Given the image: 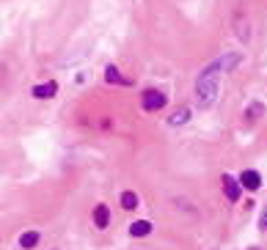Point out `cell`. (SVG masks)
Instances as JSON below:
<instances>
[{"instance_id": "obj_6", "label": "cell", "mask_w": 267, "mask_h": 250, "mask_svg": "<svg viewBox=\"0 0 267 250\" xmlns=\"http://www.w3.org/2000/svg\"><path fill=\"white\" fill-rule=\"evenodd\" d=\"M55 91H58V85L50 80V83L36 85V88H33V96H36V99H50V96H55Z\"/></svg>"}, {"instance_id": "obj_4", "label": "cell", "mask_w": 267, "mask_h": 250, "mask_svg": "<svg viewBox=\"0 0 267 250\" xmlns=\"http://www.w3.org/2000/svg\"><path fill=\"white\" fill-rule=\"evenodd\" d=\"M223 190H226V198H229V201H237L240 198V182L232 176H223Z\"/></svg>"}, {"instance_id": "obj_9", "label": "cell", "mask_w": 267, "mask_h": 250, "mask_svg": "<svg viewBox=\"0 0 267 250\" xmlns=\"http://www.w3.org/2000/svg\"><path fill=\"white\" fill-rule=\"evenodd\" d=\"M107 217H110V214H107V206H96L94 209V220H96L99 228H107Z\"/></svg>"}, {"instance_id": "obj_2", "label": "cell", "mask_w": 267, "mask_h": 250, "mask_svg": "<svg viewBox=\"0 0 267 250\" xmlns=\"http://www.w3.org/2000/svg\"><path fill=\"white\" fill-rule=\"evenodd\" d=\"M240 61H243V58H240V53H226V55H220L218 61H212V63L220 69V74H229V71L237 69Z\"/></svg>"}, {"instance_id": "obj_7", "label": "cell", "mask_w": 267, "mask_h": 250, "mask_svg": "<svg viewBox=\"0 0 267 250\" xmlns=\"http://www.w3.org/2000/svg\"><path fill=\"white\" fill-rule=\"evenodd\" d=\"M149 231H152V223H146V220H138V223H132V226H130L132 237H146Z\"/></svg>"}, {"instance_id": "obj_10", "label": "cell", "mask_w": 267, "mask_h": 250, "mask_svg": "<svg viewBox=\"0 0 267 250\" xmlns=\"http://www.w3.org/2000/svg\"><path fill=\"white\" fill-rule=\"evenodd\" d=\"M36 242H39V234H36V231H28V234H22V237H19V245H22L25 250L33 248Z\"/></svg>"}, {"instance_id": "obj_5", "label": "cell", "mask_w": 267, "mask_h": 250, "mask_svg": "<svg viewBox=\"0 0 267 250\" xmlns=\"http://www.w3.org/2000/svg\"><path fill=\"white\" fill-rule=\"evenodd\" d=\"M240 185L248 187V190H259V187H262V179H259V173H256V171H245L243 176H240Z\"/></svg>"}, {"instance_id": "obj_13", "label": "cell", "mask_w": 267, "mask_h": 250, "mask_svg": "<svg viewBox=\"0 0 267 250\" xmlns=\"http://www.w3.org/2000/svg\"><path fill=\"white\" fill-rule=\"evenodd\" d=\"M259 228H267V209H265V214H262V220H259Z\"/></svg>"}, {"instance_id": "obj_8", "label": "cell", "mask_w": 267, "mask_h": 250, "mask_svg": "<svg viewBox=\"0 0 267 250\" xmlns=\"http://www.w3.org/2000/svg\"><path fill=\"white\" fill-rule=\"evenodd\" d=\"M187 119H190V110H187V107H182V110H177V113L168 119V124H171V126H179V124H184Z\"/></svg>"}, {"instance_id": "obj_12", "label": "cell", "mask_w": 267, "mask_h": 250, "mask_svg": "<svg viewBox=\"0 0 267 250\" xmlns=\"http://www.w3.org/2000/svg\"><path fill=\"white\" fill-rule=\"evenodd\" d=\"M121 206H124V209H135L138 206V195H135V192H124V195H121Z\"/></svg>"}, {"instance_id": "obj_3", "label": "cell", "mask_w": 267, "mask_h": 250, "mask_svg": "<svg viewBox=\"0 0 267 250\" xmlns=\"http://www.w3.org/2000/svg\"><path fill=\"white\" fill-rule=\"evenodd\" d=\"M141 105H143V110H160V107L166 105V94H160V91H146V94L141 96Z\"/></svg>"}, {"instance_id": "obj_11", "label": "cell", "mask_w": 267, "mask_h": 250, "mask_svg": "<svg viewBox=\"0 0 267 250\" xmlns=\"http://www.w3.org/2000/svg\"><path fill=\"white\" fill-rule=\"evenodd\" d=\"M105 80H107V83H124V77H121V71L116 69V66H107V71H105Z\"/></svg>"}, {"instance_id": "obj_1", "label": "cell", "mask_w": 267, "mask_h": 250, "mask_svg": "<svg viewBox=\"0 0 267 250\" xmlns=\"http://www.w3.org/2000/svg\"><path fill=\"white\" fill-rule=\"evenodd\" d=\"M218 94H220V69L215 63H209L196 80V99L201 107H212L218 102Z\"/></svg>"}]
</instances>
